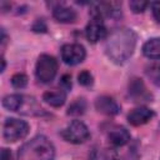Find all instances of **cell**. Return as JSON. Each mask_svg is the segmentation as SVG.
I'll return each instance as SVG.
<instances>
[{"label": "cell", "instance_id": "9a60e30c", "mask_svg": "<svg viewBox=\"0 0 160 160\" xmlns=\"http://www.w3.org/2000/svg\"><path fill=\"white\" fill-rule=\"evenodd\" d=\"M142 54L149 59H160V38H152L148 40L142 46Z\"/></svg>", "mask_w": 160, "mask_h": 160}, {"label": "cell", "instance_id": "ffe728a7", "mask_svg": "<svg viewBox=\"0 0 160 160\" xmlns=\"http://www.w3.org/2000/svg\"><path fill=\"white\" fill-rule=\"evenodd\" d=\"M149 5V2L148 1H140V0H132V1H130L129 2V6H130V9L132 10V12H135V14H139V12H142L145 9H146V6Z\"/></svg>", "mask_w": 160, "mask_h": 160}, {"label": "cell", "instance_id": "e0dca14e", "mask_svg": "<svg viewBox=\"0 0 160 160\" xmlns=\"http://www.w3.org/2000/svg\"><path fill=\"white\" fill-rule=\"evenodd\" d=\"M145 72H146V76L151 80V82L160 86V62H156V64L148 66Z\"/></svg>", "mask_w": 160, "mask_h": 160}, {"label": "cell", "instance_id": "2e32d148", "mask_svg": "<svg viewBox=\"0 0 160 160\" xmlns=\"http://www.w3.org/2000/svg\"><path fill=\"white\" fill-rule=\"evenodd\" d=\"M86 110V102L84 99H76L75 101H72L68 109V114L69 115H74V116H79L82 115Z\"/></svg>", "mask_w": 160, "mask_h": 160}, {"label": "cell", "instance_id": "4fadbf2b", "mask_svg": "<svg viewBox=\"0 0 160 160\" xmlns=\"http://www.w3.org/2000/svg\"><path fill=\"white\" fill-rule=\"evenodd\" d=\"M42 100L54 108H59V106L64 105V102L66 100V94L64 90H49V91L44 92Z\"/></svg>", "mask_w": 160, "mask_h": 160}, {"label": "cell", "instance_id": "603a6c76", "mask_svg": "<svg viewBox=\"0 0 160 160\" xmlns=\"http://www.w3.org/2000/svg\"><path fill=\"white\" fill-rule=\"evenodd\" d=\"M60 84L62 85L64 89L69 90V89L71 88V78H70V75H68V74L62 75V78H61V80H60Z\"/></svg>", "mask_w": 160, "mask_h": 160}, {"label": "cell", "instance_id": "277c9868", "mask_svg": "<svg viewBox=\"0 0 160 160\" xmlns=\"http://www.w3.org/2000/svg\"><path fill=\"white\" fill-rule=\"evenodd\" d=\"M2 129V136L8 142H15L20 139H24L29 132L28 122L15 118L6 119Z\"/></svg>", "mask_w": 160, "mask_h": 160}, {"label": "cell", "instance_id": "6da1fadb", "mask_svg": "<svg viewBox=\"0 0 160 160\" xmlns=\"http://www.w3.org/2000/svg\"><path fill=\"white\" fill-rule=\"evenodd\" d=\"M136 34L129 28L114 30L105 42V52L115 64L125 62L134 52L136 45Z\"/></svg>", "mask_w": 160, "mask_h": 160}, {"label": "cell", "instance_id": "5bb4252c", "mask_svg": "<svg viewBox=\"0 0 160 160\" xmlns=\"http://www.w3.org/2000/svg\"><path fill=\"white\" fill-rule=\"evenodd\" d=\"M25 98L26 96L20 95V94L6 95L2 99V106L10 111H20L25 104Z\"/></svg>", "mask_w": 160, "mask_h": 160}, {"label": "cell", "instance_id": "7402d4cb", "mask_svg": "<svg viewBox=\"0 0 160 160\" xmlns=\"http://www.w3.org/2000/svg\"><path fill=\"white\" fill-rule=\"evenodd\" d=\"M151 10H152V16L154 19L160 22V1H154L151 2Z\"/></svg>", "mask_w": 160, "mask_h": 160}, {"label": "cell", "instance_id": "30bf717a", "mask_svg": "<svg viewBox=\"0 0 160 160\" xmlns=\"http://www.w3.org/2000/svg\"><path fill=\"white\" fill-rule=\"evenodd\" d=\"M152 116H154L152 110H150L149 108H145V106H140V108L132 109L128 114V121L134 126H139V125L146 124Z\"/></svg>", "mask_w": 160, "mask_h": 160}, {"label": "cell", "instance_id": "5b68a950", "mask_svg": "<svg viewBox=\"0 0 160 160\" xmlns=\"http://www.w3.org/2000/svg\"><path fill=\"white\" fill-rule=\"evenodd\" d=\"M60 134L65 141L71 144H81L90 138L88 126L80 120H72Z\"/></svg>", "mask_w": 160, "mask_h": 160}, {"label": "cell", "instance_id": "44dd1931", "mask_svg": "<svg viewBox=\"0 0 160 160\" xmlns=\"http://www.w3.org/2000/svg\"><path fill=\"white\" fill-rule=\"evenodd\" d=\"M46 30H48V26L42 19H38L32 25V31L35 32H46Z\"/></svg>", "mask_w": 160, "mask_h": 160}, {"label": "cell", "instance_id": "7c38bea8", "mask_svg": "<svg viewBox=\"0 0 160 160\" xmlns=\"http://www.w3.org/2000/svg\"><path fill=\"white\" fill-rule=\"evenodd\" d=\"M52 16L56 21L59 22H74L76 20V12L74 9L64 6V5H58L56 8H54L52 10Z\"/></svg>", "mask_w": 160, "mask_h": 160}, {"label": "cell", "instance_id": "3957f363", "mask_svg": "<svg viewBox=\"0 0 160 160\" xmlns=\"http://www.w3.org/2000/svg\"><path fill=\"white\" fill-rule=\"evenodd\" d=\"M58 72V61L54 56L42 54L39 56L35 66V76L40 82H50Z\"/></svg>", "mask_w": 160, "mask_h": 160}, {"label": "cell", "instance_id": "9c48e42d", "mask_svg": "<svg viewBox=\"0 0 160 160\" xmlns=\"http://www.w3.org/2000/svg\"><path fill=\"white\" fill-rule=\"evenodd\" d=\"M95 108L99 112L104 115H109V116H112L120 112V105L118 104V101L108 95L99 96L95 100Z\"/></svg>", "mask_w": 160, "mask_h": 160}, {"label": "cell", "instance_id": "cb8c5ba5", "mask_svg": "<svg viewBox=\"0 0 160 160\" xmlns=\"http://www.w3.org/2000/svg\"><path fill=\"white\" fill-rule=\"evenodd\" d=\"M1 160H11V152L8 149H1V155H0Z\"/></svg>", "mask_w": 160, "mask_h": 160}, {"label": "cell", "instance_id": "d6986e66", "mask_svg": "<svg viewBox=\"0 0 160 160\" xmlns=\"http://www.w3.org/2000/svg\"><path fill=\"white\" fill-rule=\"evenodd\" d=\"M78 81L80 85L82 86H90L92 84V75L88 71V70H82L79 75H78Z\"/></svg>", "mask_w": 160, "mask_h": 160}, {"label": "cell", "instance_id": "52a82bcc", "mask_svg": "<svg viewBox=\"0 0 160 160\" xmlns=\"http://www.w3.org/2000/svg\"><path fill=\"white\" fill-rule=\"evenodd\" d=\"M85 35H86V39L92 44L104 39L106 36V26L104 24V20L98 19V18H92L90 20V22L86 25Z\"/></svg>", "mask_w": 160, "mask_h": 160}, {"label": "cell", "instance_id": "7a4b0ae2", "mask_svg": "<svg viewBox=\"0 0 160 160\" xmlns=\"http://www.w3.org/2000/svg\"><path fill=\"white\" fill-rule=\"evenodd\" d=\"M55 148L44 135H38L25 142L18 151V160H52Z\"/></svg>", "mask_w": 160, "mask_h": 160}, {"label": "cell", "instance_id": "ac0fdd59", "mask_svg": "<svg viewBox=\"0 0 160 160\" xmlns=\"http://www.w3.org/2000/svg\"><path fill=\"white\" fill-rule=\"evenodd\" d=\"M11 84L15 89H22L28 84V76L25 74H15L11 78Z\"/></svg>", "mask_w": 160, "mask_h": 160}, {"label": "cell", "instance_id": "8992f818", "mask_svg": "<svg viewBox=\"0 0 160 160\" xmlns=\"http://www.w3.org/2000/svg\"><path fill=\"white\" fill-rule=\"evenodd\" d=\"M61 60L68 65H76L84 61L86 56V51L80 44H65L61 50Z\"/></svg>", "mask_w": 160, "mask_h": 160}, {"label": "cell", "instance_id": "8fae6325", "mask_svg": "<svg viewBox=\"0 0 160 160\" xmlns=\"http://www.w3.org/2000/svg\"><path fill=\"white\" fill-rule=\"evenodd\" d=\"M108 139L114 146H124L130 141V134L122 126H112L108 131Z\"/></svg>", "mask_w": 160, "mask_h": 160}, {"label": "cell", "instance_id": "d4e9b609", "mask_svg": "<svg viewBox=\"0 0 160 160\" xmlns=\"http://www.w3.org/2000/svg\"><path fill=\"white\" fill-rule=\"evenodd\" d=\"M1 62H2V66H1V71H4V70H5V60H4V58H1Z\"/></svg>", "mask_w": 160, "mask_h": 160}, {"label": "cell", "instance_id": "ba28073f", "mask_svg": "<svg viewBox=\"0 0 160 160\" xmlns=\"http://www.w3.org/2000/svg\"><path fill=\"white\" fill-rule=\"evenodd\" d=\"M129 94L132 98L134 101L140 102V101H150L151 94L148 91L145 84L142 82L141 79L134 78L129 82Z\"/></svg>", "mask_w": 160, "mask_h": 160}]
</instances>
